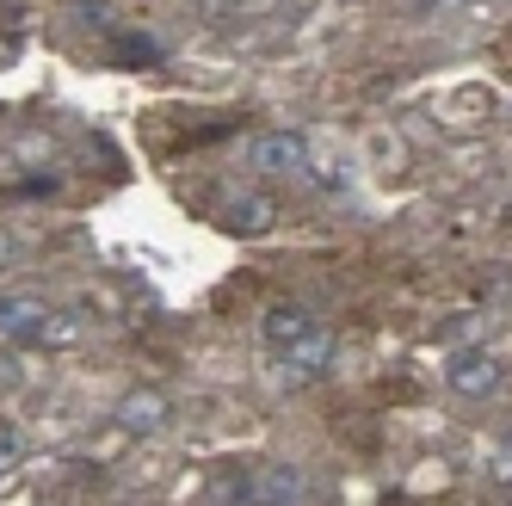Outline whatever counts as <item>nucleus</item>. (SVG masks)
<instances>
[{
  "mask_svg": "<svg viewBox=\"0 0 512 506\" xmlns=\"http://www.w3.org/2000/svg\"><path fill=\"white\" fill-rule=\"evenodd\" d=\"M327 358H334V334H327L321 321H309V328L290 340V346H278L272 383H278V389H303V383H315V377L327 371Z\"/></svg>",
  "mask_w": 512,
  "mask_h": 506,
  "instance_id": "f257e3e1",
  "label": "nucleus"
},
{
  "mask_svg": "<svg viewBox=\"0 0 512 506\" xmlns=\"http://www.w3.org/2000/svg\"><path fill=\"white\" fill-rule=\"evenodd\" d=\"M173 408H167V395L149 389V383H136L118 395V432H130V439H155V432H167Z\"/></svg>",
  "mask_w": 512,
  "mask_h": 506,
  "instance_id": "f03ea898",
  "label": "nucleus"
},
{
  "mask_svg": "<svg viewBox=\"0 0 512 506\" xmlns=\"http://www.w3.org/2000/svg\"><path fill=\"white\" fill-rule=\"evenodd\" d=\"M247 161L260 173H303L309 167V136L303 130H266L247 142Z\"/></svg>",
  "mask_w": 512,
  "mask_h": 506,
  "instance_id": "7ed1b4c3",
  "label": "nucleus"
},
{
  "mask_svg": "<svg viewBox=\"0 0 512 506\" xmlns=\"http://www.w3.org/2000/svg\"><path fill=\"white\" fill-rule=\"evenodd\" d=\"M500 377H506V371H500V358H494V352H457V358H451V389L469 395V402L494 395Z\"/></svg>",
  "mask_w": 512,
  "mask_h": 506,
  "instance_id": "20e7f679",
  "label": "nucleus"
},
{
  "mask_svg": "<svg viewBox=\"0 0 512 506\" xmlns=\"http://www.w3.org/2000/svg\"><path fill=\"white\" fill-rule=\"evenodd\" d=\"M241 500H272V506H297V500H309V476L297 463H272L266 476H253V488H235Z\"/></svg>",
  "mask_w": 512,
  "mask_h": 506,
  "instance_id": "39448f33",
  "label": "nucleus"
},
{
  "mask_svg": "<svg viewBox=\"0 0 512 506\" xmlns=\"http://www.w3.org/2000/svg\"><path fill=\"white\" fill-rule=\"evenodd\" d=\"M278 223V204L266 198V192H235L229 204H223V229L229 235H266Z\"/></svg>",
  "mask_w": 512,
  "mask_h": 506,
  "instance_id": "423d86ee",
  "label": "nucleus"
},
{
  "mask_svg": "<svg viewBox=\"0 0 512 506\" xmlns=\"http://www.w3.org/2000/svg\"><path fill=\"white\" fill-rule=\"evenodd\" d=\"M44 321H50L44 303H31V297H0V340H38Z\"/></svg>",
  "mask_w": 512,
  "mask_h": 506,
  "instance_id": "0eeeda50",
  "label": "nucleus"
},
{
  "mask_svg": "<svg viewBox=\"0 0 512 506\" xmlns=\"http://www.w3.org/2000/svg\"><path fill=\"white\" fill-rule=\"evenodd\" d=\"M303 328H309V309H303V303H278V309H266V321H260L266 346H290Z\"/></svg>",
  "mask_w": 512,
  "mask_h": 506,
  "instance_id": "6e6552de",
  "label": "nucleus"
},
{
  "mask_svg": "<svg viewBox=\"0 0 512 506\" xmlns=\"http://www.w3.org/2000/svg\"><path fill=\"white\" fill-rule=\"evenodd\" d=\"M75 315H50L44 328H38V346H50V352H62V346H75Z\"/></svg>",
  "mask_w": 512,
  "mask_h": 506,
  "instance_id": "1a4fd4ad",
  "label": "nucleus"
},
{
  "mask_svg": "<svg viewBox=\"0 0 512 506\" xmlns=\"http://www.w3.org/2000/svg\"><path fill=\"white\" fill-rule=\"evenodd\" d=\"M19 457H25V432L0 420V476H7V469H19Z\"/></svg>",
  "mask_w": 512,
  "mask_h": 506,
  "instance_id": "9d476101",
  "label": "nucleus"
},
{
  "mask_svg": "<svg viewBox=\"0 0 512 506\" xmlns=\"http://www.w3.org/2000/svg\"><path fill=\"white\" fill-rule=\"evenodd\" d=\"M19 253H25V241L0 229V272H7V266H19Z\"/></svg>",
  "mask_w": 512,
  "mask_h": 506,
  "instance_id": "9b49d317",
  "label": "nucleus"
},
{
  "mask_svg": "<svg viewBox=\"0 0 512 506\" xmlns=\"http://www.w3.org/2000/svg\"><path fill=\"white\" fill-rule=\"evenodd\" d=\"M247 7H253V0H204L210 19H229V13H247Z\"/></svg>",
  "mask_w": 512,
  "mask_h": 506,
  "instance_id": "f8f14e48",
  "label": "nucleus"
},
{
  "mask_svg": "<svg viewBox=\"0 0 512 506\" xmlns=\"http://www.w3.org/2000/svg\"><path fill=\"white\" fill-rule=\"evenodd\" d=\"M13 383H25V365L19 358H0V389H13Z\"/></svg>",
  "mask_w": 512,
  "mask_h": 506,
  "instance_id": "ddd939ff",
  "label": "nucleus"
},
{
  "mask_svg": "<svg viewBox=\"0 0 512 506\" xmlns=\"http://www.w3.org/2000/svg\"><path fill=\"white\" fill-rule=\"evenodd\" d=\"M149 56H155V44H142V38L124 44V62H149Z\"/></svg>",
  "mask_w": 512,
  "mask_h": 506,
  "instance_id": "4468645a",
  "label": "nucleus"
}]
</instances>
